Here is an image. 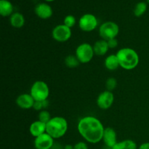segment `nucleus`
<instances>
[{"mask_svg": "<svg viewBox=\"0 0 149 149\" xmlns=\"http://www.w3.org/2000/svg\"><path fill=\"white\" fill-rule=\"evenodd\" d=\"M77 130L86 142L96 144L103 140L105 127L97 118L86 116L79 121Z\"/></svg>", "mask_w": 149, "mask_h": 149, "instance_id": "f257e3e1", "label": "nucleus"}, {"mask_svg": "<svg viewBox=\"0 0 149 149\" xmlns=\"http://www.w3.org/2000/svg\"><path fill=\"white\" fill-rule=\"evenodd\" d=\"M119 65L125 70H132L136 68L140 62L138 52L132 48L123 47L116 52Z\"/></svg>", "mask_w": 149, "mask_h": 149, "instance_id": "f03ea898", "label": "nucleus"}, {"mask_svg": "<svg viewBox=\"0 0 149 149\" xmlns=\"http://www.w3.org/2000/svg\"><path fill=\"white\" fill-rule=\"evenodd\" d=\"M68 122L63 116H53L46 124V132L54 139H58L65 135L68 131Z\"/></svg>", "mask_w": 149, "mask_h": 149, "instance_id": "7ed1b4c3", "label": "nucleus"}, {"mask_svg": "<svg viewBox=\"0 0 149 149\" xmlns=\"http://www.w3.org/2000/svg\"><path fill=\"white\" fill-rule=\"evenodd\" d=\"M30 94L35 101L47 100L49 95V88L45 81L38 80L33 83L30 89Z\"/></svg>", "mask_w": 149, "mask_h": 149, "instance_id": "20e7f679", "label": "nucleus"}, {"mask_svg": "<svg viewBox=\"0 0 149 149\" xmlns=\"http://www.w3.org/2000/svg\"><path fill=\"white\" fill-rule=\"evenodd\" d=\"M98 32L101 39L109 41L116 38L119 33V27L115 22L106 21L100 25Z\"/></svg>", "mask_w": 149, "mask_h": 149, "instance_id": "39448f33", "label": "nucleus"}, {"mask_svg": "<svg viewBox=\"0 0 149 149\" xmlns=\"http://www.w3.org/2000/svg\"><path fill=\"white\" fill-rule=\"evenodd\" d=\"M75 55L80 63H88L95 55L93 46L89 43H81L76 49Z\"/></svg>", "mask_w": 149, "mask_h": 149, "instance_id": "423d86ee", "label": "nucleus"}, {"mask_svg": "<svg viewBox=\"0 0 149 149\" xmlns=\"http://www.w3.org/2000/svg\"><path fill=\"white\" fill-rule=\"evenodd\" d=\"M78 24L79 27L82 31L91 32L97 27L98 21L94 15L87 13L80 17Z\"/></svg>", "mask_w": 149, "mask_h": 149, "instance_id": "0eeeda50", "label": "nucleus"}, {"mask_svg": "<svg viewBox=\"0 0 149 149\" xmlns=\"http://www.w3.org/2000/svg\"><path fill=\"white\" fill-rule=\"evenodd\" d=\"M72 35L71 29L64 24L55 26L52 31V38L58 42H65L69 40Z\"/></svg>", "mask_w": 149, "mask_h": 149, "instance_id": "6e6552de", "label": "nucleus"}, {"mask_svg": "<svg viewBox=\"0 0 149 149\" xmlns=\"http://www.w3.org/2000/svg\"><path fill=\"white\" fill-rule=\"evenodd\" d=\"M114 102V95L111 91L105 90L99 94L96 100V104L99 109L107 110L111 108Z\"/></svg>", "mask_w": 149, "mask_h": 149, "instance_id": "1a4fd4ad", "label": "nucleus"}, {"mask_svg": "<svg viewBox=\"0 0 149 149\" xmlns=\"http://www.w3.org/2000/svg\"><path fill=\"white\" fill-rule=\"evenodd\" d=\"M33 144L36 149H51L54 145V138L45 132L35 138Z\"/></svg>", "mask_w": 149, "mask_h": 149, "instance_id": "9d476101", "label": "nucleus"}, {"mask_svg": "<svg viewBox=\"0 0 149 149\" xmlns=\"http://www.w3.org/2000/svg\"><path fill=\"white\" fill-rule=\"evenodd\" d=\"M102 141H103L106 146L111 149L118 142L117 133H116V130L110 127L105 128Z\"/></svg>", "mask_w": 149, "mask_h": 149, "instance_id": "9b49d317", "label": "nucleus"}, {"mask_svg": "<svg viewBox=\"0 0 149 149\" xmlns=\"http://www.w3.org/2000/svg\"><path fill=\"white\" fill-rule=\"evenodd\" d=\"M35 14L38 17L43 20H47L52 17L53 14V10L51 7L50 5H49L47 3H39L35 7L34 9Z\"/></svg>", "mask_w": 149, "mask_h": 149, "instance_id": "f8f14e48", "label": "nucleus"}, {"mask_svg": "<svg viewBox=\"0 0 149 149\" xmlns=\"http://www.w3.org/2000/svg\"><path fill=\"white\" fill-rule=\"evenodd\" d=\"M34 103V99L31 95L30 93H23L20 95L15 100L16 105L22 109H33Z\"/></svg>", "mask_w": 149, "mask_h": 149, "instance_id": "ddd939ff", "label": "nucleus"}, {"mask_svg": "<svg viewBox=\"0 0 149 149\" xmlns=\"http://www.w3.org/2000/svg\"><path fill=\"white\" fill-rule=\"evenodd\" d=\"M29 132L34 138H36V137L45 133L46 132V124L39 120L33 122L29 127Z\"/></svg>", "mask_w": 149, "mask_h": 149, "instance_id": "4468645a", "label": "nucleus"}, {"mask_svg": "<svg viewBox=\"0 0 149 149\" xmlns=\"http://www.w3.org/2000/svg\"><path fill=\"white\" fill-rule=\"evenodd\" d=\"M93 46L95 55H99V56H103L109 50V47L107 41L103 40V39L96 41Z\"/></svg>", "mask_w": 149, "mask_h": 149, "instance_id": "2eb2a0df", "label": "nucleus"}, {"mask_svg": "<svg viewBox=\"0 0 149 149\" xmlns=\"http://www.w3.org/2000/svg\"><path fill=\"white\" fill-rule=\"evenodd\" d=\"M105 67L107 68L109 71H113L117 69L119 67H120L116 55L111 54V55H108L104 61Z\"/></svg>", "mask_w": 149, "mask_h": 149, "instance_id": "dca6fc26", "label": "nucleus"}, {"mask_svg": "<svg viewBox=\"0 0 149 149\" xmlns=\"http://www.w3.org/2000/svg\"><path fill=\"white\" fill-rule=\"evenodd\" d=\"M13 13V4L8 0H0V15L2 17H10Z\"/></svg>", "mask_w": 149, "mask_h": 149, "instance_id": "f3484780", "label": "nucleus"}, {"mask_svg": "<svg viewBox=\"0 0 149 149\" xmlns=\"http://www.w3.org/2000/svg\"><path fill=\"white\" fill-rule=\"evenodd\" d=\"M10 23L13 28L20 29L25 24L24 16L20 13H14L10 17Z\"/></svg>", "mask_w": 149, "mask_h": 149, "instance_id": "a211bd4d", "label": "nucleus"}, {"mask_svg": "<svg viewBox=\"0 0 149 149\" xmlns=\"http://www.w3.org/2000/svg\"><path fill=\"white\" fill-rule=\"evenodd\" d=\"M137 143L134 141L130 139L124 140L122 141L117 142L111 149H138Z\"/></svg>", "mask_w": 149, "mask_h": 149, "instance_id": "6ab92c4d", "label": "nucleus"}, {"mask_svg": "<svg viewBox=\"0 0 149 149\" xmlns=\"http://www.w3.org/2000/svg\"><path fill=\"white\" fill-rule=\"evenodd\" d=\"M64 63L68 68H77L79 65L80 62L78 58L76 57V55H69L65 57V60H64Z\"/></svg>", "mask_w": 149, "mask_h": 149, "instance_id": "aec40b11", "label": "nucleus"}, {"mask_svg": "<svg viewBox=\"0 0 149 149\" xmlns=\"http://www.w3.org/2000/svg\"><path fill=\"white\" fill-rule=\"evenodd\" d=\"M147 10V3L145 1H141L138 2V4L135 5V8H134L133 13L135 16L139 17H141L145 14V13Z\"/></svg>", "mask_w": 149, "mask_h": 149, "instance_id": "412c9836", "label": "nucleus"}, {"mask_svg": "<svg viewBox=\"0 0 149 149\" xmlns=\"http://www.w3.org/2000/svg\"><path fill=\"white\" fill-rule=\"evenodd\" d=\"M52 119L50 113L47 110H42L39 112V116H38V120L47 124L50 119Z\"/></svg>", "mask_w": 149, "mask_h": 149, "instance_id": "4be33fe9", "label": "nucleus"}, {"mask_svg": "<svg viewBox=\"0 0 149 149\" xmlns=\"http://www.w3.org/2000/svg\"><path fill=\"white\" fill-rule=\"evenodd\" d=\"M76 23H77L76 17L74 15H66L63 20V24L66 26L67 27L70 28V29L74 27L76 25Z\"/></svg>", "mask_w": 149, "mask_h": 149, "instance_id": "5701e85b", "label": "nucleus"}, {"mask_svg": "<svg viewBox=\"0 0 149 149\" xmlns=\"http://www.w3.org/2000/svg\"><path fill=\"white\" fill-rule=\"evenodd\" d=\"M48 105H49V102L47 100H44V101H35L33 109L38 111H41L42 110H45Z\"/></svg>", "mask_w": 149, "mask_h": 149, "instance_id": "b1692460", "label": "nucleus"}, {"mask_svg": "<svg viewBox=\"0 0 149 149\" xmlns=\"http://www.w3.org/2000/svg\"><path fill=\"white\" fill-rule=\"evenodd\" d=\"M117 86V80L113 77H109L106 81V87L107 90L111 91L114 90Z\"/></svg>", "mask_w": 149, "mask_h": 149, "instance_id": "393cba45", "label": "nucleus"}, {"mask_svg": "<svg viewBox=\"0 0 149 149\" xmlns=\"http://www.w3.org/2000/svg\"><path fill=\"white\" fill-rule=\"evenodd\" d=\"M74 149H89L88 145L84 141H79L74 145Z\"/></svg>", "mask_w": 149, "mask_h": 149, "instance_id": "a878e982", "label": "nucleus"}, {"mask_svg": "<svg viewBox=\"0 0 149 149\" xmlns=\"http://www.w3.org/2000/svg\"><path fill=\"white\" fill-rule=\"evenodd\" d=\"M107 42L108 45H109V49H114V48H116L118 46V41L116 38L110 39V40L107 41Z\"/></svg>", "mask_w": 149, "mask_h": 149, "instance_id": "bb28decb", "label": "nucleus"}, {"mask_svg": "<svg viewBox=\"0 0 149 149\" xmlns=\"http://www.w3.org/2000/svg\"><path fill=\"white\" fill-rule=\"evenodd\" d=\"M138 149H149V142H146L141 144Z\"/></svg>", "mask_w": 149, "mask_h": 149, "instance_id": "cd10ccee", "label": "nucleus"}, {"mask_svg": "<svg viewBox=\"0 0 149 149\" xmlns=\"http://www.w3.org/2000/svg\"><path fill=\"white\" fill-rule=\"evenodd\" d=\"M63 149H74V146L71 145V144H67L64 146Z\"/></svg>", "mask_w": 149, "mask_h": 149, "instance_id": "c85d7f7f", "label": "nucleus"}, {"mask_svg": "<svg viewBox=\"0 0 149 149\" xmlns=\"http://www.w3.org/2000/svg\"><path fill=\"white\" fill-rule=\"evenodd\" d=\"M45 1H47V2H50V1H55V0H45Z\"/></svg>", "mask_w": 149, "mask_h": 149, "instance_id": "c756f323", "label": "nucleus"}, {"mask_svg": "<svg viewBox=\"0 0 149 149\" xmlns=\"http://www.w3.org/2000/svg\"><path fill=\"white\" fill-rule=\"evenodd\" d=\"M53 149H61V148H53Z\"/></svg>", "mask_w": 149, "mask_h": 149, "instance_id": "7c9ffc66", "label": "nucleus"}, {"mask_svg": "<svg viewBox=\"0 0 149 149\" xmlns=\"http://www.w3.org/2000/svg\"><path fill=\"white\" fill-rule=\"evenodd\" d=\"M147 1H148V2L149 3V0H147Z\"/></svg>", "mask_w": 149, "mask_h": 149, "instance_id": "2f4dec72", "label": "nucleus"}]
</instances>
